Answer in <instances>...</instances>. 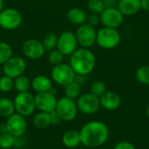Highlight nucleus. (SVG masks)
<instances>
[{
    "instance_id": "obj_1",
    "label": "nucleus",
    "mask_w": 149,
    "mask_h": 149,
    "mask_svg": "<svg viewBox=\"0 0 149 149\" xmlns=\"http://www.w3.org/2000/svg\"><path fill=\"white\" fill-rule=\"evenodd\" d=\"M81 144L86 148H95L104 145L109 138L107 126L100 120L86 123L79 131Z\"/></svg>"
},
{
    "instance_id": "obj_2",
    "label": "nucleus",
    "mask_w": 149,
    "mask_h": 149,
    "mask_svg": "<svg viewBox=\"0 0 149 149\" xmlns=\"http://www.w3.org/2000/svg\"><path fill=\"white\" fill-rule=\"evenodd\" d=\"M69 65L75 72L76 75L86 76L94 70L96 58L94 53L88 48L77 49L70 55Z\"/></svg>"
},
{
    "instance_id": "obj_3",
    "label": "nucleus",
    "mask_w": 149,
    "mask_h": 149,
    "mask_svg": "<svg viewBox=\"0 0 149 149\" xmlns=\"http://www.w3.org/2000/svg\"><path fill=\"white\" fill-rule=\"evenodd\" d=\"M120 41L121 35L117 29L103 26L97 31L96 44L102 49H113L120 45Z\"/></svg>"
},
{
    "instance_id": "obj_4",
    "label": "nucleus",
    "mask_w": 149,
    "mask_h": 149,
    "mask_svg": "<svg viewBox=\"0 0 149 149\" xmlns=\"http://www.w3.org/2000/svg\"><path fill=\"white\" fill-rule=\"evenodd\" d=\"M51 77L53 82L65 87L75 80L76 73L69 64L61 63L53 65L51 71Z\"/></svg>"
},
{
    "instance_id": "obj_5",
    "label": "nucleus",
    "mask_w": 149,
    "mask_h": 149,
    "mask_svg": "<svg viewBox=\"0 0 149 149\" xmlns=\"http://www.w3.org/2000/svg\"><path fill=\"white\" fill-rule=\"evenodd\" d=\"M14 106L16 113L27 117L33 114L36 109L35 105V98L34 96L29 93H18L14 98Z\"/></svg>"
},
{
    "instance_id": "obj_6",
    "label": "nucleus",
    "mask_w": 149,
    "mask_h": 149,
    "mask_svg": "<svg viewBox=\"0 0 149 149\" xmlns=\"http://www.w3.org/2000/svg\"><path fill=\"white\" fill-rule=\"evenodd\" d=\"M55 111L59 115L62 121L69 122L77 117L79 110L74 100L65 96L58 100Z\"/></svg>"
},
{
    "instance_id": "obj_7",
    "label": "nucleus",
    "mask_w": 149,
    "mask_h": 149,
    "mask_svg": "<svg viewBox=\"0 0 149 149\" xmlns=\"http://www.w3.org/2000/svg\"><path fill=\"white\" fill-rule=\"evenodd\" d=\"M22 14L14 8H6L0 12V27L3 30L13 31L22 24Z\"/></svg>"
},
{
    "instance_id": "obj_8",
    "label": "nucleus",
    "mask_w": 149,
    "mask_h": 149,
    "mask_svg": "<svg viewBox=\"0 0 149 149\" xmlns=\"http://www.w3.org/2000/svg\"><path fill=\"white\" fill-rule=\"evenodd\" d=\"M77 107L78 110L85 114H93L96 113L100 107V98L89 93L80 94L77 99Z\"/></svg>"
},
{
    "instance_id": "obj_9",
    "label": "nucleus",
    "mask_w": 149,
    "mask_h": 149,
    "mask_svg": "<svg viewBox=\"0 0 149 149\" xmlns=\"http://www.w3.org/2000/svg\"><path fill=\"white\" fill-rule=\"evenodd\" d=\"M100 23L104 27L119 28L124 21V16L119 10L117 7H109L105 8L104 10L100 14Z\"/></svg>"
},
{
    "instance_id": "obj_10",
    "label": "nucleus",
    "mask_w": 149,
    "mask_h": 149,
    "mask_svg": "<svg viewBox=\"0 0 149 149\" xmlns=\"http://www.w3.org/2000/svg\"><path fill=\"white\" fill-rule=\"evenodd\" d=\"M26 70L25 60L19 56H12L3 65V74L10 77L11 79H16L24 74Z\"/></svg>"
},
{
    "instance_id": "obj_11",
    "label": "nucleus",
    "mask_w": 149,
    "mask_h": 149,
    "mask_svg": "<svg viewBox=\"0 0 149 149\" xmlns=\"http://www.w3.org/2000/svg\"><path fill=\"white\" fill-rule=\"evenodd\" d=\"M75 35L78 44L82 48H90L96 43L97 31L94 27L86 23L78 27Z\"/></svg>"
},
{
    "instance_id": "obj_12",
    "label": "nucleus",
    "mask_w": 149,
    "mask_h": 149,
    "mask_svg": "<svg viewBox=\"0 0 149 149\" xmlns=\"http://www.w3.org/2000/svg\"><path fill=\"white\" fill-rule=\"evenodd\" d=\"M78 41L75 33L72 31H64L58 36L57 49H58L64 56L72 54L78 48Z\"/></svg>"
},
{
    "instance_id": "obj_13",
    "label": "nucleus",
    "mask_w": 149,
    "mask_h": 149,
    "mask_svg": "<svg viewBox=\"0 0 149 149\" xmlns=\"http://www.w3.org/2000/svg\"><path fill=\"white\" fill-rule=\"evenodd\" d=\"M6 126L8 132L14 137H22L27 130V122L25 117L15 113L7 118Z\"/></svg>"
},
{
    "instance_id": "obj_14",
    "label": "nucleus",
    "mask_w": 149,
    "mask_h": 149,
    "mask_svg": "<svg viewBox=\"0 0 149 149\" xmlns=\"http://www.w3.org/2000/svg\"><path fill=\"white\" fill-rule=\"evenodd\" d=\"M22 52L24 55L30 59H39L45 55L46 51L40 40L30 38L23 43Z\"/></svg>"
},
{
    "instance_id": "obj_15",
    "label": "nucleus",
    "mask_w": 149,
    "mask_h": 149,
    "mask_svg": "<svg viewBox=\"0 0 149 149\" xmlns=\"http://www.w3.org/2000/svg\"><path fill=\"white\" fill-rule=\"evenodd\" d=\"M34 98L36 108L38 109L39 112L52 113L55 111L58 102L56 95L52 94L50 92H45L37 93Z\"/></svg>"
},
{
    "instance_id": "obj_16",
    "label": "nucleus",
    "mask_w": 149,
    "mask_h": 149,
    "mask_svg": "<svg viewBox=\"0 0 149 149\" xmlns=\"http://www.w3.org/2000/svg\"><path fill=\"white\" fill-rule=\"evenodd\" d=\"M100 107L108 111H113L118 109L121 105L120 97L114 92L107 91L101 97H100Z\"/></svg>"
},
{
    "instance_id": "obj_17",
    "label": "nucleus",
    "mask_w": 149,
    "mask_h": 149,
    "mask_svg": "<svg viewBox=\"0 0 149 149\" xmlns=\"http://www.w3.org/2000/svg\"><path fill=\"white\" fill-rule=\"evenodd\" d=\"M117 8L124 17L134 16L141 10V0H118Z\"/></svg>"
},
{
    "instance_id": "obj_18",
    "label": "nucleus",
    "mask_w": 149,
    "mask_h": 149,
    "mask_svg": "<svg viewBox=\"0 0 149 149\" xmlns=\"http://www.w3.org/2000/svg\"><path fill=\"white\" fill-rule=\"evenodd\" d=\"M31 88L37 93L49 92L52 87V80L45 75H38L31 81Z\"/></svg>"
},
{
    "instance_id": "obj_19",
    "label": "nucleus",
    "mask_w": 149,
    "mask_h": 149,
    "mask_svg": "<svg viewBox=\"0 0 149 149\" xmlns=\"http://www.w3.org/2000/svg\"><path fill=\"white\" fill-rule=\"evenodd\" d=\"M63 145L67 148H75L81 144L79 132L76 130L65 131L61 138Z\"/></svg>"
},
{
    "instance_id": "obj_20",
    "label": "nucleus",
    "mask_w": 149,
    "mask_h": 149,
    "mask_svg": "<svg viewBox=\"0 0 149 149\" xmlns=\"http://www.w3.org/2000/svg\"><path fill=\"white\" fill-rule=\"evenodd\" d=\"M66 17L71 24L79 26L86 23L87 15L84 10L78 7H73L68 10Z\"/></svg>"
},
{
    "instance_id": "obj_21",
    "label": "nucleus",
    "mask_w": 149,
    "mask_h": 149,
    "mask_svg": "<svg viewBox=\"0 0 149 149\" xmlns=\"http://www.w3.org/2000/svg\"><path fill=\"white\" fill-rule=\"evenodd\" d=\"M32 123L38 129H45L51 125V115L50 113L39 112L33 117Z\"/></svg>"
},
{
    "instance_id": "obj_22",
    "label": "nucleus",
    "mask_w": 149,
    "mask_h": 149,
    "mask_svg": "<svg viewBox=\"0 0 149 149\" xmlns=\"http://www.w3.org/2000/svg\"><path fill=\"white\" fill-rule=\"evenodd\" d=\"M16 113L13 100L9 98H0V116L8 118Z\"/></svg>"
},
{
    "instance_id": "obj_23",
    "label": "nucleus",
    "mask_w": 149,
    "mask_h": 149,
    "mask_svg": "<svg viewBox=\"0 0 149 149\" xmlns=\"http://www.w3.org/2000/svg\"><path fill=\"white\" fill-rule=\"evenodd\" d=\"M31 87V80L28 77L24 74L14 79V88L17 93H24L29 92V89Z\"/></svg>"
},
{
    "instance_id": "obj_24",
    "label": "nucleus",
    "mask_w": 149,
    "mask_h": 149,
    "mask_svg": "<svg viewBox=\"0 0 149 149\" xmlns=\"http://www.w3.org/2000/svg\"><path fill=\"white\" fill-rule=\"evenodd\" d=\"M80 93H81V85H79L75 80L65 86V97L67 98L75 100L79 97Z\"/></svg>"
},
{
    "instance_id": "obj_25",
    "label": "nucleus",
    "mask_w": 149,
    "mask_h": 149,
    "mask_svg": "<svg viewBox=\"0 0 149 149\" xmlns=\"http://www.w3.org/2000/svg\"><path fill=\"white\" fill-rule=\"evenodd\" d=\"M42 44L45 51H52L55 48H57L58 44V36L54 32H48L45 35V37L42 39Z\"/></svg>"
},
{
    "instance_id": "obj_26",
    "label": "nucleus",
    "mask_w": 149,
    "mask_h": 149,
    "mask_svg": "<svg viewBox=\"0 0 149 149\" xmlns=\"http://www.w3.org/2000/svg\"><path fill=\"white\" fill-rule=\"evenodd\" d=\"M13 56L12 47L6 42L0 41V65H3Z\"/></svg>"
},
{
    "instance_id": "obj_27",
    "label": "nucleus",
    "mask_w": 149,
    "mask_h": 149,
    "mask_svg": "<svg viewBox=\"0 0 149 149\" xmlns=\"http://www.w3.org/2000/svg\"><path fill=\"white\" fill-rule=\"evenodd\" d=\"M135 77L140 83L149 86V65L140 66L135 72Z\"/></svg>"
},
{
    "instance_id": "obj_28",
    "label": "nucleus",
    "mask_w": 149,
    "mask_h": 149,
    "mask_svg": "<svg viewBox=\"0 0 149 149\" xmlns=\"http://www.w3.org/2000/svg\"><path fill=\"white\" fill-rule=\"evenodd\" d=\"M15 139L16 137H14L9 132L2 133L0 134V148L10 149L11 148H13L15 143Z\"/></svg>"
},
{
    "instance_id": "obj_29",
    "label": "nucleus",
    "mask_w": 149,
    "mask_h": 149,
    "mask_svg": "<svg viewBox=\"0 0 149 149\" xmlns=\"http://www.w3.org/2000/svg\"><path fill=\"white\" fill-rule=\"evenodd\" d=\"M47 59L49 61V63L52 65H56L58 64L63 63L64 60V54L57 48L52 50L49 52Z\"/></svg>"
},
{
    "instance_id": "obj_30",
    "label": "nucleus",
    "mask_w": 149,
    "mask_h": 149,
    "mask_svg": "<svg viewBox=\"0 0 149 149\" xmlns=\"http://www.w3.org/2000/svg\"><path fill=\"white\" fill-rule=\"evenodd\" d=\"M107 92V86L106 84L101 80L94 81L90 87V93L97 97H101L105 93Z\"/></svg>"
},
{
    "instance_id": "obj_31",
    "label": "nucleus",
    "mask_w": 149,
    "mask_h": 149,
    "mask_svg": "<svg viewBox=\"0 0 149 149\" xmlns=\"http://www.w3.org/2000/svg\"><path fill=\"white\" fill-rule=\"evenodd\" d=\"M14 88V79L3 74L0 77V91L2 93H9Z\"/></svg>"
},
{
    "instance_id": "obj_32",
    "label": "nucleus",
    "mask_w": 149,
    "mask_h": 149,
    "mask_svg": "<svg viewBox=\"0 0 149 149\" xmlns=\"http://www.w3.org/2000/svg\"><path fill=\"white\" fill-rule=\"evenodd\" d=\"M86 6H87V9L89 10V11H91L92 13H94V14H99V15L105 9L102 0H88Z\"/></svg>"
},
{
    "instance_id": "obj_33",
    "label": "nucleus",
    "mask_w": 149,
    "mask_h": 149,
    "mask_svg": "<svg viewBox=\"0 0 149 149\" xmlns=\"http://www.w3.org/2000/svg\"><path fill=\"white\" fill-rule=\"evenodd\" d=\"M86 24L95 28L96 26H98V25L100 24V15H99V14H94V13L90 14L89 16H87Z\"/></svg>"
},
{
    "instance_id": "obj_34",
    "label": "nucleus",
    "mask_w": 149,
    "mask_h": 149,
    "mask_svg": "<svg viewBox=\"0 0 149 149\" xmlns=\"http://www.w3.org/2000/svg\"><path fill=\"white\" fill-rule=\"evenodd\" d=\"M113 149H136L135 146L129 142V141H120L118 142L115 146Z\"/></svg>"
},
{
    "instance_id": "obj_35",
    "label": "nucleus",
    "mask_w": 149,
    "mask_h": 149,
    "mask_svg": "<svg viewBox=\"0 0 149 149\" xmlns=\"http://www.w3.org/2000/svg\"><path fill=\"white\" fill-rule=\"evenodd\" d=\"M51 115V125H59L60 122L62 121L61 118L59 117V115L56 113V111H53L52 113H50Z\"/></svg>"
},
{
    "instance_id": "obj_36",
    "label": "nucleus",
    "mask_w": 149,
    "mask_h": 149,
    "mask_svg": "<svg viewBox=\"0 0 149 149\" xmlns=\"http://www.w3.org/2000/svg\"><path fill=\"white\" fill-rule=\"evenodd\" d=\"M105 8H109V7H116L117 1L116 0H102Z\"/></svg>"
},
{
    "instance_id": "obj_37",
    "label": "nucleus",
    "mask_w": 149,
    "mask_h": 149,
    "mask_svg": "<svg viewBox=\"0 0 149 149\" xmlns=\"http://www.w3.org/2000/svg\"><path fill=\"white\" fill-rule=\"evenodd\" d=\"M141 9L144 10H149V0H141Z\"/></svg>"
},
{
    "instance_id": "obj_38",
    "label": "nucleus",
    "mask_w": 149,
    "mask_h": 149,
    "mask_svg": "<svg viewBox=\"0 0 149 149\" xmlns=\"http://www.w3.org/2000/svg\"><path fill=\"white\" fill-rule=\"evenodd\" d=\"M0 131H1V134H2V133H6V132H8V129H7L6 123L0 125Z\"/></svg>"
},
{
    "instance_id": "obj_39",
    "label": "nucleus",
    "mask_w": 149,
    "mask_h": 149,
    "mask_svg": "<svg viewBox=\"0 0 149 149\" xmlns=\"http://www.w3.org/2000/svg\"><path fill=\"white\" fill-rule=\"evenodd\" d=\"M4 3H3V0H0V12L4 9Z\"/></svg>"
},
{
    "instance_id": "obj_40",
    "label": "nucleus",
    "mask_w": 149,
    "mask_h": 149,
    "mask_svg": "<svg viewBox=\"0 0 149 149\" xmlns=\"http://www.w3.org/2000/svg\"><path fill=\"white\" fill-rule=\"evenodd\" d=\"M147 115H148V117L149 118V105L148 106V107H147Z\"/></svg>"
},
{
    "instance_id": "obj_41",
    "label": "nucleus",
    "mask_w": 149,
    "mask_h": 149,
    "mask_svg": "<svg viewBox=\"0 0 149 149\" xmlns=\"http://www.w3.org/2000/svg\"><path fill=\"white\" fill-rule=\"evenodd\" d=\"M0 134H1V131H0Z\"/></svg>"
}]
</instances>
